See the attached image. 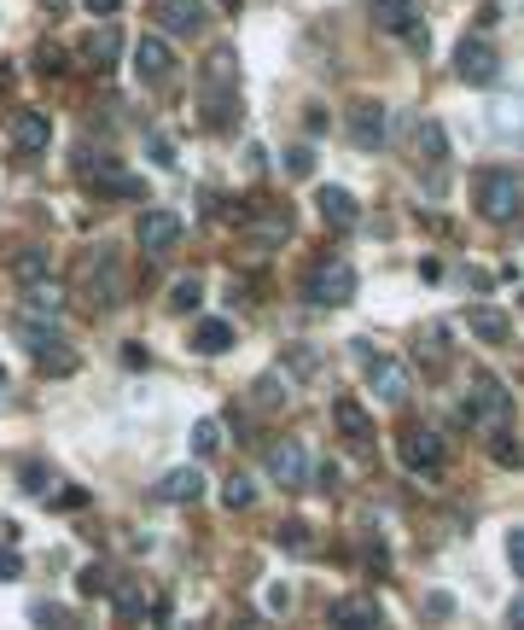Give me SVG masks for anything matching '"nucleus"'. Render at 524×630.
Returning a JSON list of instances; mask_svg holds the SVG:
<instances>
[{"label": "nucleus", "mask_w": 524, "mask_h": 630, "mask_svg": "<svg viewBox=\"0 0 524 630\" xmlns=\"http://www.w3.org/2000/svg\"><path fill=\"white\" fill-rule=\"evenodd\" d=\"M198 100H204V123H210V129H228L233 105H239V65H233L228 47L210 53L204 77H198Z\"/></svg>", "instance_id": "1"}, {"label": "nucleus", "mask_w": 524, "mask_h": 630, "mask_svg": "<svg viewBox=\"0 0 524 630\" xmlns=\"http://www.w3.org/2000/svg\"><path fill=\"white\" fill-rule=\"evenodd\" d=\"M519 169L495 164V169H478V181H472V205H478V216L490 222H513L519 216Z\"/></svg>", "instance_id": "2"}, {"label": "nucleus", "mask_w": 524, "mask_h": 630, "mask_svg": "<svg viewBox=\"0 0 524 630\" xmlns=\"http://www.w3.org/2000/svg\"><path fill=\"white\" fill-rule=\"evenodd\" d=\"M507 415H513V391L495 374H478L472 379V397H466V420L478 432H495V426H507Z\"/></svg>", "instance_id": "3"}, {"label": "nucleus", "mask_w": 524, "mask_h": 630, "mask_svg": "<svg viewBox=\"0 0 524 630\" xmlns=\"http://www.w3.org/2000/svg\"><path fill=\"white\" fill-rule=\"evenodd\" d=\"M303 292H309V304H332V310H339V304L356 298V269H349L344 257H327V263H315Z\"/></svg>", "instance_id": "4"}, {"label": "nucleus", "mask_w": 524, "mask_h": 630, "mask_svg": "<svg viewBox=\"0 0 524 630\" xmlns=\"http://www.w3.org/2000/svg\"><path fill=\"white\" fill-rule=\"evenodd\" d=\"M396 455H402V467H408V473H437V467L448 461L443 438H437L431 426H408L402 438H396Z\"/></svg>", "instance_id": "5"}, {"label": "nucleus", "mask_w": 524, "mask_h": 630, "mask_svg": "<svg viewBox=\"0 0 524 630\" xmlns=\"http://www.w3.org/2000/svg\"><path fill=\"white\" fill-rule=\"evenodd\" d=\"M6 146L18 158H41L47 146H53V111H18L6 129Z\"/></svg>", "instance_id": "6"}, {"label": "nucleus", "mask_w": 524, "mask_h": 630, "mask_svg": "<svg viewBox=\"0 0 524 630\" xmlns=\"http://www.w3.org/2000/svg\"><path fill=\"white\" fill-rule=\"evenodd\" d=\"M134 77L146 82V88H169L175 82V53L164 35H140L134 41Z\"/></svg>", "instance_id": "7"}, {"label": "nucleus", "mask_w": 524, "mask_h": 630, "mask_svg": "<svg viewBox=\"0 0 524 630\" xmlns=\"http://www.w3.org/2000/svg\"><path fill=\"white\" fill-rule=\"evenodd\" d=\"M455 70H460V82H472V88H495V77H501V59H495V47L490 41H460L455 47Z\"/></svg>", "instance_id": "8"}, {"label": "nucleus", "mask_w": 524, "mask_h": 630, "mask_svg": "<svg viewBox=\"0 0 524 630\" xmlns=\"http://www.w3.org/2000/svg\"><path fill=\"white\" fill-rule=\"evenodd\" d=\"M268 479H274V485H285V490H303L309 485V455H303V443H297V438L268 443Z\"/></svg>", "instance_id": "9"}, {"label": "nucleus", "mask_w": 524, "mask_h": 630, "mask_svg": "<svg viewBox=\"0 0 524 630\" xmlns=\"http://www.w3.org/2000/svg\"><path fill=\"white\" fill-rule=\"evenodd\" d=\"M134 240H140V251L146 257H164V251H175V245H181V216H175V210H146L140 216V228H134Z\"/></svg>", "instance_id": "10"}, {"label": "nucleus", "mask_w": 524, "mask_h": 630, "mask_svg": "<svg viewBox=\"0 0 524 630\" xmlns=\"http://www.w3.org/2000/svg\"><path fill=\"white\" fill-rule=\"evenodd\" d=\"M367 386L379 391V403L402 409V403H408V368L391 362V356H367Z\"/></svg>", "instance_id": "11"}, {"label": "nucleus", "mask_w": 524, "mask_h": 630, "mask_svg": "<svg viewBox=\"0 0 524 630\" xmlns=\"http://www.w3.org/2000/svg\"><path fill=\"white\" fill-rule=\"evenodd\" d=\"M239 222H245V233H251L257 245H280L285 233H292V210L268 205V199H262V210H239Z\"/></svg>", "instance_id": "12"}, {"label": "nucleus", "mask_w": 524, "mask_h": 630, "mask_svg": "<svg viewBox=\"0 0 524 630\" xmlns=\"http://www.w3.org/2000/svg\"><path fill=\"white\" fill-rule=\"evenodd\" d=\"M152 18L164 35H193L204 30V0H152Z\"/></svg>", "instance_id": "13"}, {"label": "nucleus", "mask_w": 524, "mask_h": 630, "mask_svg": "<svg viewBox=\"0 0 524 630\" xmlns=\"http://www.w3.org/2000/svg\"><path fill=\"white\" fill-rule=\"evenodd\" d=\"M384 134H391V123H384V105H373V100L349 105V141H356L361 152H379Z\"/></svg>", "instance_id": "14"}, {"label": "nucleus", "mask_w": 524, "mask_h": 630, "mask_svg": "<svg viewBox=\"0 0 524 630\" xmlns=\"http://www.w3.org/2000/svg\"><path fill=\"white\" fill-rule=\"evenodd\" d=\"M332 625L339 630H373V625H384V613H379L373 596H344V601H332Z\"/></svg>", "instance_id": "15"}, {"label": "nucleus", "mask_w": 524, "mask_h": 630, "mask_svg": "<svg viewBox=\"0 0 524 630\" xmlns=\"http://www.w3.org/2000/svg\"><path fill=\"white\" fill-rule=\"evenodd\" d=\"M332 426H339L349 443H373V415L361 409L356 397H339V403H332Z\"/></svg>", "instance_id": "16"}, {"label": "nucleus", "mask_w": 524, "mask_h": 630, "mask_svg": "<svg viewBox=\"0 0 524 630\" xmlns=\"http://www.w3.org/2000/svg\"><path fill=\"white\" fill-rule=\"evenodd\" d=\"M198 497H204V473H198V467H175V473H164V485H158V502H175V508L198 502Z\"/></svg>", "instance_id": "17"}, {"label": "nucleus", "mask_w": 524, "mask_h": 630, "mask_svg": "<svg viewBox=\"0 0 524 630\" xmlns=\"http://www.w3.org/2000/svg\"><path fill=\"white\" fill-rule=\"evenodd\" d=\"M315 205H321V216H327V228H339V233L361 222V205L349 199L344 187H321V199H315Z\"/></svg>", "instance_id": "18"}, {"label": "nucleus", "mask_w": 524, "mask_h": 630, "mask_svg": "<svg viewBox=\"0 0 524 630\" xmlns=\"http://www.w3.org/2000/svg\"><path fill=\"white\" fill-rule=\"evenodd\" d=\"M59 310H65V292H59L53 280H30V292H23V315H47V321H53Z\"/></svg>", "instance_id": "19"}, {"label": "nucleus", "mask_w": 524, "mask_h": 630, "mask_svg": "<svg viewBox=\"0 0 524 630\" xmlns=\"http://www.w3.org/2000/svg\"><path fill=\"white\" fill-rule=\"evenodd\" d=\"M420 164L426 169H443L448 164V134H443V123H420Z\"/></svg>", "instance_id": "20"}, {"label": "nucleus", "mask_w": 524, "mask_h": 630, "mask_svg": "<svg viewBox=\"0 0 524 630\" xmlns=\"http://www.w3.org/2000/svg\"><path fill=\"white\" fill-rule=\"evenodd\" d=\"M466 327H472V333H478V339H483V344H501V339H507V333H513V321H507L501 310H490V304H478V310H472V315H466Z\"/></svg>", "instance_id": "21"}, {"label": "nucleus", "mask_w": 524, "mask_h": 630, "mask_svg": "<svg viewBox=\"0 0 524 630\" xmlns=\"http://www.w3.org/2000/svg\"><path fill=\"white\" fill-rule=\"evenodd\" d=\"M414 18H420L414 0H373V23H379V30H391V35H402Z\"/></svg>", "instance_id": "22"}, {"label": "nucleus", "mask_w": 524, "mask_h": 630, "mask_svg": "<svg viewBox=\"0 0 524 630\" xmlns=\"http://www.w3.org/2000/svg\"><path fill=\"white\" fill-rule=\"evenodd\" d=\"M228 344H233V327H228V321H198V327H193V351L198 356H221Z\"/></svg>", "instance_id": "23"}, {"label": "nucleus", "mask_w": 524, "mask_h": 630, "mask_svg": "<svg viewBox=\"0 0 524 630\" xmlns=\"http://www.w3.org/2000/svg\"><path fill=\"white\" fill-rule=\"evenodd\" d=\"M47 269H53V257H47L41 245H30V251L12 257V280H23V287H30V280H47Z\"/></svg>", "instance_id": "24"}, {"label": "nucleus", "mask_w": 524, "mask_h": 630, "mask_svg": "<svg viewBox=\"0 0 524 630\" xmlns=\"http://www.w3.org/2000/svg\"><path fill=\"white\" fill-rule=\"evenodd\" d=\"M274 543H280V549H292V554H315V537H309V525H303V520L274 525Z\"/></svg>", "instance_id": "25"}, {"label": "nucleus", "mask_w": 524, "mask_h": 630, "mask_svg": "<svg viewBox=\"0 0 524 630\" xmlns=\"http://www.w3.org/2000/svg\"><path fill=\"white\" fill-rule=\"evenodd\" d=\"M285 391H292V386H285L280 374H262L257 386H251V403H257V409H280V403H285Z\"/></svg>", "instance_id": "26"}, {"label": "nucleus", "mask_w": 524, "mask_h": 630, "mask_svg": "<svg viewBox=\"0 0 524 630\" xmlns=\"http://www.w3.org/2000/svg\"><path fill=\"white\" fill-rule=\"evenodd\" d=\"M221 502H228V508H233V514H239V508H251V502H257V479H245V473H233V479H228V485H221Z\"/></svg>", "instance_id": "27"}, {"label": "nucleus", "mask_w": 524, "mask_h": 630, "mask_svg": "<svg viewBox=\"0 0 524 630\" xmlns=\"http://www.w3.org/2000/svg\"><path fill=\"white\" fill-rule=\"evenodd\" d=\"M198 298H204V287H198V275H186V280H175L169 287V310H198Z\"/></svg>", "instance_id": "28"}, {"label": "nucleus", "mask_w": 524, "mask_h": 630, "mask_svg": "<svg viewBox=\"0 0 524 630\" xmlns=\"http://www.w3.org/2000/svg\"><path fill=\"white\" fill-rule=\"evenodd\" d=\"M490 129H495V141H519V105L501 100V105L490 111Z\"/></svg>", "instance_id": "29"}, {"label": "nucleus", "mask_w": 524, "mask_h": 630, "mask_svg": "<svg viewBox=\"0 0 524 630\" xmlns=\"http://www.w3.org/2000/svg\"><path fill=\"white\" fill-rule=\"evenodd\" d=\"M186 443H193V455H216L221 450V426H216V420H198Z\"/></svg>", "instance_id": "30"}, {"label": "nucleus", "mask_w": 524, "mask_h": 630, "mask_svg": "<svg viewBox=\"0 0 524 630\" xmlns=\"http://www.w3.org/2000/svg\"><path fill=\"white\" fill-rule=\"evenodd\" d=\"M87 59H94L99 70H111V59H117V30H99L94 41H87Z\"/></svg>", "instance_id": "31"}, {"label": "nucleus", "mask_w": 524, "mask_h": 630, "mask_svg": "<svg viewBox=\"0 0 524 630\" xmlns=\"http://www.w3.org/2000/svg\"><path fill=\"white\" fill-rule=\"evenodd\" d=\"M490 455H495V461H501V467H519V443H513V432H507V426H495L490 432Z\"/></svg>", "instance_id": "32"}, {"label": "nucleus", "mask_w": 524, "mask_h": 630, "mask_svg": "<svg viewBox=\"0 0 524 630\" xmlns=\"http://www.w3.org/2000/svg\"><path fill=\"white\" fill-rule=\"evenodd\" d=\"M77 589H82V596H111V578H105V566H82Z\"/></svg>", "instance_id": "33"}, {"label": "nucleus", "mask_w": 524, "mask_h": 630, "mask_svg": "<svg viewBox=\"0 0 524 630\" xmlns=\"http://www.w3.org/2000/svg\"><path fill=\"white\" fill-rule=\"evenodd\" d=\"M111 596H117L122 619H146V596H140V589H111Z\"/></svg>", "instance_id": "34"}, {"label": "nucleus", "mask_w": 524, "mask_h": 630, "mask_svg": "<svg viewBox=\"0 0 524 630\" xmlns=\"http://www.w3.org/2000/svg\"><path fill=\"white\" fill-rule=\"evenodd\" d=\"M285 169H292V176H315V152H309V146H292V152H285Z\"/></svg>", "instance_id": "35"}, {"label": "nucleus", "mask_w": 524, "mask_h": 630, "mask_svg": "<svg viewBox=\"0 0 524 630\" xmlns=\"http://www.w3.org/2000/svg\"><path fill=\"white\" fill-rule=\"evenodd\" d=\"M30 619H35V625H70V613H65V607H53V601H35Z\"/></svg>", "instance_id": "36"}, {"label": "nucleus", "mask_w": 524, "mask_h": 630, "mask_svg": "<svg viewBox=\"0 0 524 630\" xmlns=\"http://www.w3.org/2000/svg\"><path fill=\"white\" fill-rule=\"evenodd\" d=\"M23 572V561H18V549H6V543H0V584H12V578Z\"/></svg>", "instance_id": "37"}, {"label": "nucleus", "mask_w": 524, "mask_h": 630, "mask_svg": "<svg viewBox=\"0 0 524 630\" xmlns=\"http://www.w3.org/2000/svg\"><path fill=\"white\" fill-rule=\"evenodd\" d=\"M152 164L158 169H175V146L164 141V134H152Z\"/></svg>", "instance_id": "38"}, {"label": "nucleus", "mask_w": 524, "mask_h": 630, "mask_svg": "<svg viewBox=\"0 0 524 630\" xmlns=\"http://www.w3.org/2000/svg\"><path fill=\"white\" fill-rule=\"evenodd\" d=\"M23 490H30V497H41V490H47V467H23Z\"/></svg>", "instance_id": "39"}, {"label": "nucleus", "mask_w": 524, "mask_h": 630, "mask_svg": "<svg viewBox=\"0 0 524 630\" xmlns=\"http://www.w3.org/2000/svg\"><path fill=\"white\" fill-rule=\"evenodd\" d=\"M35 59H41V70H47V77H59V70H65V53H59V47H41Z\"/></svg>", "instance_id": "40"}, {"label": "nucleus", "mask_w": 524, "mask_h": 630, "mask_svg": "<svg viewBox=\"0 0 524 630\" xmlns=\"http://www.w3.org/2000/svg\"><path fill=\"white\" fill-rule=\"evenodd\" d=\"M507 561H513L519 572H524V531H513V537H507Z\"/></svg>", "instance_id": "41"}, {"label": "nucleus", "mask_w": 524, "mask_h": 630, "mask_svg": "<svg viewBox=\"0 0 524 630\" xmlns=\"http://www.w3.org/2000/svg\"><path fill=\"white\" fill-rule=\"evenodd\" d=\"M367 566H373V572H384V566H391V554H384V543H367Z\"/></svg>", "instance_id": "42"}, {"label": "nucleus", "mask_w": 524, "mask_h": 630, "mask_svg": "<svg viewBox=\"0 0 524 630\" xmlns=\"http://www.w3.org/2000/svg\"><path fill=\"white\" fill-rule=\"evenodd\" d=\"M268 607H274V613H285V607H292V589L274 584V589H268Z\"/></svg>", "instance_id": "43"}, {"label": "nucleus", "mask_w": 524, "mask_h": 630, "mask_svg": "<svg viewBox=\"0 0 524 630\" xmlns=\"http://www.w3.org/2000/svg\"><path fill=\"white\" fill-rule=\"evenodd\" d=\"M315 479H321V490H339V479H344V473H339V467H332V461H327V467H321V473H315Z\"/></svg>", "instance_id": "44"}, {"label": "nucleus", "mask_w": 524, "mask_h": 630, "mask_svg": "<svg viewBox=\"0 0 524 630\" xmlns=\"http://www.w3.org/2000/svg\"><path fill=\"white\" fill-rule=\"evenodd\" d=\"M426 613H437V619H448V613H455V601H448V596H431V601H426Z\"/></svg>", "instance_id": "45"}, {"label": "nucleus", "mask_w": 524, "mask_h": 630, "mask_svg": "<svg viewBox=\"0 0 524 630\" xmlns=\"http://www.w3.org/2000/svg\"><path fill=\"white\" fill-rule=\"evenodd\" d=\"M82 6H87V12H117L122 0H82Z\"/></svg>", "instance_id": "46"}, {"label": "nucleus", "mask_w": 524, "mask_h": 630, "mask_svg": "<svg viewBox=\"0 0 524 630\" xmlns=\"http://www.w3.org/2000/svg\"><path fill=\"white\" fill-rule=\"evenodd\" d=\"M0 94H12V70H0Z\"/></svg>", "instance_id": "47"}, {"label": "nucleus", "mask_w": 524, "mask_h": 630, "mask_svg": "<svg viewBox=\"0 0 524 630\" xmlns=\"http://www.w3.org/2000/svg\"><path fill=\"white\" fill-rule=\"evenodd\" d=\"M41 6H47V12H65V0H41Z\"/></svg>", "instance_id": "48"}, {"label": "nucleus", "mask_w": 524, "mask_h": 630, "mask_svg": "<svg viewBox=\"0 0 524 630\" xmlns=\"http://www.w3.org/2000/svg\"><path fill=\"white\" fill-rule=\"evenodd\" d=\"M221 12H239V0H221Z\"/></svg>", "instance_id": "49"}]
</instances>
